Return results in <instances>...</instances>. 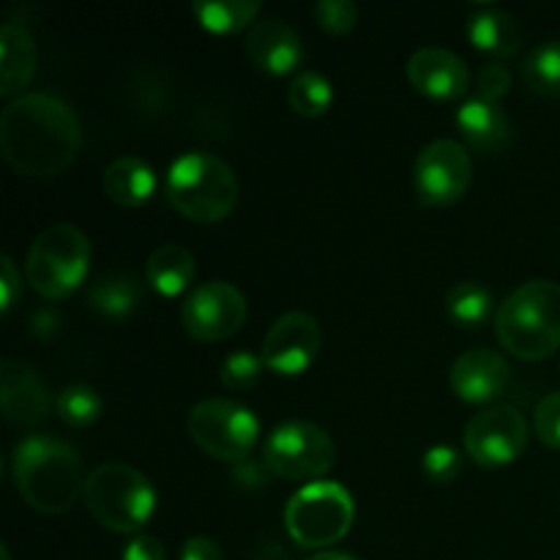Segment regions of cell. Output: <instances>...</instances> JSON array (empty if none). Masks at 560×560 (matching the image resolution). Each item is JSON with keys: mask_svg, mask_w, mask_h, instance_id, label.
I'll list each match as a JSON object with an SVG mask.
<instances>
[{"mask_svg": "<svg viewBox=\"0 0 560 560\" xmlns=\"http://www.w3.org/2000/svg\"><path fill=\"white\" fill-rule=\"evenodd\" d=\"M82 129L74 109L47 93H25L0 115V148L27 178H55L80 153Z\"/></svg>", "mask_w": 560, "mask_h": 560, "instance_id": "obj_1", "label": "cell"}, {"mask_svg": "<svg viewBox=\"0 0 560 560\" xmlns=\"http://www.w3.org/2000/svg\"><path fill=\"white\" fill-rule=\"evenodd\" d=\"M11 476L22 501L38 514H63L85 490L82 459L55 435H31L16 443Z\"/></svg>", "mask_w": 560, "mask_h": 560, "instance_id": "obj_2", "label": "cell"}, {"mask_svg": "<svg viewBox=\"0 0 560 560\" xmlns=\"http://www.w3.org/2000/svg\"><path fill=\"white\" fill-rule=\"evenodd\" d=\"M495 337L523 361H541L560 348V284L530 279L506 295L495 312Z\"/></svg>", "mask_w": 560, "mask_h": 560, "instance_id": "obj_3", "label": "cell"}, {"mask_svg": "<svg viewBox=\"0 0 560 560\" xmlns=\"http://www.w3.org/2000/svg\"><path fill=\"white\" fill-rule=\"evenodd\" d=\"M233 167L206 151H189L170 164L167 200L180 217L197 224H217L238 206Z\"/></svg>", "mask_w": 560, "mask_h": 560, "instance_id": "obj_4", "label": "cell"}, {"mask_svg": "<svg viewBox=\"0 0 560 560\" xmlns=\"http://www.w3.org/2000/svg\"><path fill=\"white\" fill-rule=\"evenodd\" d=\"M82 501L91 517L113 534H140L156 512V490L137 468L104 463L85 479Z\"/></svg>", "mask_w": 560, "mask_h": 560, "instance_id": "obj_5", "label": "cell"}, {"mask_svg": "<svg viewBox=\"0 0 560 560\" xmlns=\"http://www.w3.org/2000/svg\"><path fill=\"white\" fill-rule=\"evenodd\" d=\"M91 268V241L74 224H52L36 235L25 260V277L38 295L60 301L74 293Z\"/></svg>", "mask_w": 560, "mask_h": 560, "instance_id": "obj_6", "label": "cell"}, {"mask_svg": "<svg viewBox=\"0 0 560 560\" xmlns=\"http://www.w3.org/2000/svg\"><path fill=\"white\" fill-rule=\"evenodd\" d=\"M355 520L353 495L337 481H312L290 498L284 528L304 550H326L350 534Z\"/></svg>", "mask_w": 560, "mask_h": 560, "instance_id": "obj_7", "label": "cell"}, {"mask_svg": "<svg viewBox=\"0 0 560 560\" xmlns=\"http://www.w3.org/2000/svg\"><path fill=\"white\" fill-rule=\"evenodd\" d=\"M189 438L200 452L219 463L238 465L249 459L260 438V424L233 399H206L189 413Z\"/></svg>", "mask_w": 560, "mask_h": 560, "instance_id": "obj_8", "label": "cell"}, {"mask_svg": "<svg viewBox=\"0 0 560 560\" xmlns=\"http://www.w3.org/2000/svg\"><path fill=\"white\" fill-rule=\"evenodd\" d=\"M337 446L323 427L312 421H288L268 435L262 463L271 476L288 481H315L331 470Z\"/></svg>", "mask_w": 560, "mask_h": 560, "instance_id": "obj_9", "label": "cell"}, {"mask_svg": "<svg viewBox=\"0 0 560 560\" xmlns=\"http://www.w3.org/2000/svg\"><path fill=\"white\" fill-rule=\"evenodd\" d=\"M474 162L468 151L454 140H435L421 148L413 162V189L421 206H454L468 191Z\"/></svg>", "mask_w": 560, "mask_h": 560, "instance_id": "obj_10", "label": "cell"}, {"mask_svg": "<svg viewBox=\"0 0 560 560\" xmlns=\"http://www.w3.org/2000/svg\"><path fill=\"white\" fill-rule=\"evenodd\" d=\"M465 452L481 468H503L523 457L528 446V421L514 405H492L465 427Z\"/></svg>", "mask_w": 560, "mask_h": 560, "instance_id": "obj_11", "label": "cell"}, {"mask_svg": "<svg viewBox=\"0 0 560 560\" xmlns=\"http://www.w3.org/2000/svg\"><path fill=\"white\" fill-rule=\"evenodd\" d=\"M180 323L197 342H224L246 323V299L235 284H197L180 306Z\"/></svg>", "mask_w": 560, "mask_h": 560, "instance_id": "obj_12", "label": "cell"}, {"mask_svg": "<svg viewBox=\"0 0 560 560\" xmlns=\"http://www.w3.org/2000/svg\"><path fill=\"white\" fill-rule=\"evenodd\" d=\"M323 345L320 323L306 312H288L268 328L262 339V364L268 372L295 377L312 366Z\"/></svg>", "mask_w": 560, "mask_h": 560, "instance_id": "obj_13", "label": "cell"}, {"mask_svg": "<svg viewBox=\"0 0 560 560\" xmlns=\"http://www.w3.org/2000/svg\"><path fill=\"white\" fill-rule=\"evenodd\" d=\"M0 402L3 416L14 427H33L49 416L58 397H52L31 364L20 359H3L0 364Z\"/></svg>", "mask_w": 560, "mask_h": 560, "instance_id": "obj_14", "label": "cell"}, {"mask_svg": "<svg viewBox=\"0 0 560 560\" xmlns=\"http://www.w3.org/2000/svg\"><path fill=\"white\" fill-rule=\"evenodd\" d=\"M408 80L421 96L435 102H457L468 93L470 71L452 49L421 47L408 60Z\"/></svg>", "mask_w": 560, "mask_h": 560, "instance_id": "obj_15", "label": "cell"}, {"mask_svg": "<svg viewBox=\"0 0 560 560\" xmlns=\"http://www.w3.org/2000/svg\"><path fill=\"white\" fill-rule=\"evenodd\" d=\"M509 377H512V370L498 350L474 348L454 361L448 381H452V392L463 402L487 405L503 397Z\"/></svg>", "mask_w": 560, "mask_h": 560, "instance_id": "obj_16", "label": "cell"}, {"mask_svg": "<svg viewBox=\"0 0 560 560\" xmlns=\"http://www.w3.org/2000/svg\"><path fill=\"white\" fill-rule=\"evenodd\" d=\"M246 55H249L255 69L282 77L290 74L304 60V44L288 22L268 16V20L255 22V27L246 36Z\"/></svg>", "mask_w": 560, "mask_h": 560, "instance_id": "obj_17", "label": "cell"}, {"mask_svg": "<svg viewBox=\"0 0 560 560\" xmlns=\"http://www.w3.org/2000/svg\"><path fill=\"white\" fill-rule=\"evenodd\" d=\"M36 44L16 22L0 27V96H16L36 74Z\"/></svg>", "mask_w": 560, "mask_h": 560, "instance_id": "obj_18", "label": "cell"}, {"mask_svg": "<svg viewBox=\"0 0 560 560\" xmlns=\"http://www.w3.org/2000/svg\"><path fill=\"white\" fill-rule=\"evenodd\" d=\"M457 126L465 140L479 151H501L512 140V120L503 113L501 104L470 98L457 109Z\"/></svg>", "mask_w": 560, "mask_h": 560, "instance_id": "obj_19", "label": "cell"}, {"mask_svg": "<svg viewBox=\"0 0 560 560\" xmlns=\"http://www.w3.org/2000/svg\"><path fill=\"white\" fill-rule=\"evenodd\" d=\"M104 195L120 208H140L156 191V173L137 156H120L104 170Z\"/></svg>", "mask_w": 560, "mask_h": 560, "instance_id": "obj_20", "label": "cell"}, {"mask_svg": "<svg viewBox=\"0 0 560 560\" xmlns=\"http://www.w3.org/2000/svg\"><path fill=\"white\" fill-rule=\"evenodd\" d=\"M468 36L476 49L495 58H512L523 47V31L517 20L503 9H476L468 20Z\"/></svg>", "mask_w": 560, "mask_h": 560, "instance_id": "obj_21", "label": "cell"}, {"mask_svg": "<svg viewBox=\"0 0 560 560\" xmlns=\"http://www.w3.org/2000/svg\"><path fill=\"white\" fill-rule=\"evenodd\" d=\"M148 284L156 293L175 299V295L186 293L189 284L195 282L197 262L186 246L180 244H164L148 257Z\"/></svg>", "mask_w": 560, "mask_h": 560, "instance_id": "obj_22", "label": "cell"}, {"mask_svg": "<svg viewBox=\"0 0 560 560\" xmlns=\"http://www.w3.org/2000/svg\"><path fill=\"white\" fill-rule=\"evenodd\" d=\"M88 304L96 315L109 317V320H124L142 306V284L126 273H109V277L96 279L91 284Z\"/></svg>", "mask_w": 560, "mask_h": 560, "instance_id": "obj_23", "label": "cell"}, {"mask_svg": "<svg viewBox=\"0 0 560 560\" xmlns=\"http://www.w3.org/2000/svg\"><path fill=\"white\" fill-rule=\"evenodd\" d=\"M260 9L262 5L257 0H200L191 5V14L206 31L228 36V33H238L249 22H255Z\"/></svg>", "mask_w": 560, "mask_h": 560, "instance_id": "obj_24", "label": "cell"}, {"mask_svg": "<svg viewBox=\"0 0 560 560\" xmlns=\"http://www.w3.org/2000/svg\"><path fill=\"white\" fill-rule=\"evenodd\" d=\"M492 293L481 282H459L448 290L446 312L454 326L479 328L492 315Z\"/></svg>", "mask_w": 560, "mask_h": 560, "instance_id": "obj_25", "label": "cell"}, {"mask_svg": "<svg viewBox=\"0 0 560 560\" xmlns=\"http://www.w3.org/2000/svg\"><path fill=\"white\" fill-rule=\"evenodd\" d=\"M334 102V88L317 71H301L288 88V104L299 118H320Z\"/></svg>", "mask_w": 560, "mask_h": 560, "instance_id": "obj_26", "label": "cell"}, {"mask_svg": "<svg viewBox=\"0 0 560 560\" xmlns=\"http://www.w3.org/2000/svg\"><path fill=\"white\" fill-rule=\"evenodd\" d=\"M523 77L530 91L541 96H560V38L539 44L525 58Z\"/></svg>", "mask_w": 560, "mask_h": 560, "instance_id": "obj_27", "label": "cell"}, {"mask_svg": "<svg viewBox=\"0 0 560 560\" xmlns=\"http://www.w3.org/2000/svg\"><path fill=\"white\" fill-rule=\"evenodd\" d=\"M55 410H58L63 424L82 430V427L96 424V419L102 416V397H98L91 386L74 383V386L63 388V392L58 394Z\"/></svg>", "mask_w": 560, "mask_h": 560, "instance_id": "obj_28", "label": "cell"}, {"mask_svg": "<svg viewBox=\"0 0 560 560\" xmlns=\"http://www.w3.org/2000/svg\"><path fill=\"white\" fill-rule=\"evenodd\" d=\"M262 370H266V364H262L260 355L238 350V353L224 359L222 370H219V381H222V386L230 388V392H246V388H252L260 381Z\"/></svg>", "mask_w": 560, "mask_h": 560, "instance_id": "obj_29", "label": "cell"}, {"mask_svg": "<svg viewBox=\"0 0 560 560\" xmlns=\"http://www.w3.org/2000/svg\"><path fill=\"white\" fill-rule=\"evenodd\" d=\"M315 20L331 36H345L355 27L359 20V5L350 0H320L315 5Z\"/></svg>", "mask_w": 560, "mask_h": 560, "instance_id": "obj_30", "label": "cell"}, {"mask_svg": "<svg viewBox=\"0 0 560 560\" xmlns=\"http://www.w3.org/2000/svg\"><path fill=\"white\" fill-rule=\"evenodd\" d=\"M463 474V457L452 446H435L424 454V476L435 485H452Z\"/></svg>", "mask_w": 560, "mask_h": 560, "instance_id": "obj_31", "label": "cell"}, {"mask_svg": "<svg viewBox=\"0 0 560 560\" xmlns=\"http://www.w3.org/2000/svg\"><path fill=\"white\" fill-rule=\"evenodd\" d=\"M534 427L536 435L545 446L550 448H560V392L547 394L545 399L539 402L534 416Z\"/></svg>", "mask_w": 560, "mask_h": 560, "instance_id": "obj_32", "label": "cell"}, {"mask_svg": "<svg viewBox=\"0 0 560 560\" xmlns=\"http://www.w3.org/2000/svg\"><path fill=\"white\" fill-rule=\"evenodd\" d=\"M509 88H512V74H509L506 66L492 60V63H487L485 69H481L479 82H476V98L498 104V98L506 96Z\"/></svg>", "mask_w": 560, "mask_h": 560, "instance_id": "obj_33", "label": "cell"}, {"mask_svg": "<svg viewBox=\"0 0 560 560\" xmlns=\"http://www.w3.org/2000/svg\"><path fill=\"white\" fill-rule=\"evenodd\" d=\"M124 560H167V550L156 536L140 534L126 545Z\"/></svg>", "mask_w": 560, "mask_h": 560, "instance_id": "obj_34", "label": "cell"}, {"mask_svg": "<svg viewBox=\"0 0 560 560\" xmlns=\"http://www.w3.org/2000/svg\"><path fill=\"white\" fill-rule=\"evenodd\" d=\"M233 479L238 481L241 487H262L268 481V476H271V470L266 468V463L262 459H244V463L233 465Z\"/></svg>", "mask_w": 560, "mask_h": 560, "instance_id": "obj_35", "label": "cell"}, {"mask_svg": "<svg viewBox=\"0 0 560 560\" xmlns=\"http://www.w3.org/2000/svg\"><path fill=\"white\" fill-rule=\"evenodd\" d=\"M180 560H224V552L208 536H191L180 550Z\"/></svg>", "mask_w": 560, "mask_h": 560, "instance_id": "obj_36", "label": "cell"}, {"mask_svg": "<svg viewBox=\"0 0 560 560\" xmlns=\"http://www.w3.org/2000/svg\"><path fill=\"white\" fill-rule=\"evenodd\" d=\"M0 262H3V282H0V293H3V312H11V306H14V301L20 299L22 293V277L9 255H5Z\"/></svg>", "mask_w": 560, "mask_h": 560, "instance_id": "obj_37", "label": "cell"}, {"mask_svg": "<svg viewBox=\"0 0 560 560\" xmlns=\"http://www.w3.org/2000/svg\"><path fill=\"white\" fill-rule=\"evenodd\" d=\"M310 560H355V558H353V556H348V552L326 550V552H317V556H312Z\"/></svg>", "mask_w": 560, "mask_h": 560, "instance_id": "obj_38", "label": "cell"}, {"mask_svg": "<svg viewBox=\"0 0 560 560\" xmlns=\"http://www.w3.org/2000/svg\"><path fill=\"white\" fill-rule=\"evenodd\" d=\"M0 552H3V560H9V547L3 545V547H0Z\"/></svg>", "mask_w": 560, "mask_h": 560, "instance_id": "obj_39", "label": "cell"}]
</instances>
